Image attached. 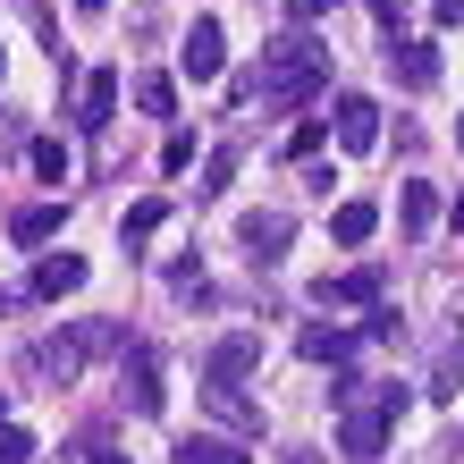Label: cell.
<instances>
[{"mask_svg": "<svg viewBox=\"0 0 464 464\" xmlns=\"http://www.w3.org/2000/svg\"><path fill=\"white\" fill-rule=\"evenodd\" d=\"M287 237H295L287 211H245V220H237V245H245L254 262H279V254H287Z\"/></svg>", "mask_w": 464, "mask_h": 464, "instance_id": "9c48e42d", "label": "cell"}, {"mask_svg": "<svg viewBox=\"0 0 464 464\" xmlns=\"http://www.w3.org/2000/svg\"><path fill=\"white\" fill-rule=\"evenodd\" d=\"M354 346H363V330H338V321H313V330L295 338V354H304V363H346Z\"/></svg>", "mask_w": 464, "mask_h": 464, "instance_id": "4fadbf2b", "label": "cell"}, {"mask_svg": "<svg viewBox=\"0 0 464 464\" xmlns=\"http://www.w3.org/2000/svg\"><path fill=\"white\" fill-rule=\"evenodd\" d=\"M34 178H43V186H60V178H68V144H51V135H34Z\"/></svg>", "mask_w": 464, "mask_h": 464, "instance_id": "7402d4cb", "label": "cell"}, {"mask_svg": "<svg viewBox=\"0 0 464 464\" xmlns=\"http://www.w3.org/2000/svg\"><path fill=\"white\" fill-rule=\"evenodd\" d=\"M330 237H338V245H372V237H380V203L346 195V203L330 211Z\"/></svg>", "mask_w": 464, "mask_h": 464, "instance_id": "e0dca14e", "label": "cell"}, {"mask_svg": "<svg viewBox=\"0 0 464 464\" xmlns=\"http://www.w3.org/2000/svg\"><path fill=\"white\" fill-rule=\"evenodd\" d=\"M430 17H440V25H464V0H430Z\"/></svg>", "mask_w": 464, "mask_h": 464, "instance_id": "83f0119b", "label": "cell"}, {"mask_svg": "<svg viewBox=\"0 0 464 464\" xmlns=\"http://www.w3.org/2000/svg\"><path fill=\"white\" fill-rule=\"evenodd\" d=\"M321 144H330V127H321V119H304V127H295V135H287V160H313Z\"/></svg>", "mask_w": 464, "mask_h": 464, "instance_id": "d4e9b609", "label": "cell"}, {"mask_svg": "<svg viewBox=\"0 0 464 464\" xmlns=\"http://www.w3.org/2000/svg\"><path fill=\"white\" fill-rule=\"evenodd\" d=\"M127 93H135V111H144V119H169V111H178V85H169L160 68H152V76H135Z\"/></svg>", "mask_w": 464, "mask_h": 464, "instance_id": "d6986e66", "label": "cell"}, {"mask_svg": "<svg viewBox=\"0 0 464 464\" xmlns=\"http://www.w3.org/2000/svg\"><path fill=\"white\" fill-rule=\"evenodd\" d=\"M397 228L414 237V245H422L430 228H440V186H422V178L405 186V195H397Z\"/></svg>", "mask_w": 464, "mask_h": 464, "instance_id": "2e32d148", "label": "cell"}, {"mask_svg": "<svg viewBox=\"0 0 464 464\" xmlns=\"http://www.w3.org/2000/svg\"><path fill=\"white\" fill-rule=\"evenodd\" d=\"M321 85H330V43H313V34H279V43L262 51L254 93L270 102V111H304Z\"/></svg>", "mask_w": 464, "mask_h": 464, "instance_id": "6da1fadb", "label": "cell"}, {"mask_svg": "<svg viewBox=\"0 0 464 464\" xmlns=\"http://www.w3.org/2000/svg\"><path fill=\"white\" fill-rule=\"evenodd\" d=\"M93 363V346H85V330H51V338H34L25 346V372L34 380H51V389H68L76 372Z\"/></svg>", "mask_w": 464, "mask_h": 464, "instance_id": "7a4b0ae2", "label": "cell"}, {"mask_svg": "<svg viewBox=\"0 0 464 464\" xmlns=\"http://www.w3.org/2000/svg\"><path fill=\"white\" fill-rule=\"evenodd\" d=\"M389 68L405 93H430L440 85V43H389Z\"/></svg>", "mask_w": 464, "mask_h": 464, "instance_id": "7c38bea8", "label": "cell"}, {"mask_svg": "<svg viewBox=\"0 0 464 464\" xmlns=\"http://www.w3.org/2000/svg\"><path fill=\"white\" fill-rule=\"evenodd\" d=\"M178 68L195 76V85H211V76L228 68V43H220V17H195V25H186V51H178Z\"/></svg>", "mask_w": 464, "mask_h": 464, "instance_id": "5b68a950", "label": "cell"}, {"mask_svg": "<svg viewBox=\"0 0 464 464\" xmlns=\"http://www.w3.org/2000/svg\"><path fill=\"white\" fill-rule=\"evenodd\" d=\"M111 119H119V68H93L85 76V102H76V127H85V135H111Z\"/></svg>", "mask_w": 464, "mask_h": 464, "instance_id": "30bf717a", "label": "cell"}, {"mask_svg": "<svg viewBox=\"0 0 464 464\" xmlns=\"http://www.w3.org/2000/svg\"><path fill=\"white\" fill-rule=\"evenodd\" d=\"M380 295H389V270H380V262H354V270H338V279L313 287V304H321V313H338V304H363V313H372Z\"/></svg>", "mask_w": 464, "mask_h": 464, "instance_id": "277c9868", "label": "cell"}, {"mask_svg": "<svg viewBox=\"0 0 464 464\" xmlns=\"http://www.w3.org/2000/svg\"><path fill=\"white\" fill-rule=\"evenodd\" d=\"M287 464H321V456H313V448H287Z\"/></svg>", "mask_w": 464, "mask_h": 464, "instance_id": "4dcf8cb0", "label": "cell"}, {"mask_svg": "<svg viewBox=\"0 0 464 464\" xmlns=\"http://www.w3.org/2000/svg\"><path fill=\"white\" fill-rule=\"evenodd\" d=\"M330 119H338V144H346V152H372V144H380V102H372V93H338Z\"/></svg>", "mask_w": 464, "mask_h": 464, "instance_id": "52a82bcc", "label": "cell"}, {"mask_svg": "<svg viewBox=\"0 0 464 464\" xmlns=\"http://www.w3.org/2000/svg\"><path fill=\"white\" fill-rule=\"evenodd\" d=\"M119 397L135 405V414H160V397H169V389H160V346L135 338V346L119 354Z\"/></svg>", "mask_w": 464, "mask_h": 464, "instance_id": "3957f363", "label": "cell"}, {"mask_svg": "<svg viewBox=\"0 0 464 464\" xmlns=\"http://www.w3.org/2000/svg\"><path fill=\"white\" fill-rule=\"evenodd\" d=\"M17 304H25V295H17V287H0V313H17Z\"/></svg>", "mask_w": 464, "mask_h": 464, "instance_id": "f546056e", "label": "cell"}, {"mask_svg": "<svg viewBox=\"0 0 464 464\" xmlns=\"http://www.w3.org/2000/svg\"><path fill=\"white\" fill-rule=\"evenodd\" d=\"M245 372H262V338H254V330H228L220 346L203 354V380H228V389H237Z\"/></svg>", "mask_w": 464, "mask_h": 464, "instance_id": "ba28073f", "label": "cell"}, {"mask_svg": "<svg viewBox=\"0 0 464 464\" xmlns=\"http://www.w3.org/2000/svg\"><path fill=\"white\" fill-rule=\"evenodd\" d=\"M0 464H34V430L25 422H0Z\"/></svg>", "mask_w": 464, "mask_h": 464, "instance_id": "603a6c76", "label": "cell"}, {"mask_svg": "<svg viewBox=\"0 0 464 464\" xmlns=\"http://www.w3.org/2000/svg\"><path fill=\"white\" fill-rule=\"evenodd\" d=\"M448 220H456V237H464V195H456V211H448Z\"/></svg>", "mask_w": 464, "mask_h": 464, "instance_id": "d6a6232c", "label": "cell"}, {"mask_svg": "<svg viewBox=\"0 0 464 464\" xmlns=\"http://www.w3.org/2000/svg\"><path fill=\"white\" fill-rule=\"evenodd\" d=\"M330 9H338V0H287V17H295V34H304L313 17H330Z\"/></svg>", "mask_w": 464, "mask_h": 464, "instance_id": "484cf974", "label": "cell"}, {"mask_svg": "<svg viewBox=\"0 0 464 464\" xmlns=\"http://www.w3.org/2000/svg\"><path fill=\"white\" fill-rule=\"evenodd\" d=\"M372 17H380V25H389V34H397V43H405V0H372Z\"/></svg>", "mask_w": 464, "mask_h": 464, "instance_id": "4316f807", "label": "cell"}, {"mask_svg": "<svg viewBox=\"0 0 464 464\" xmlns=\"http://www.w3.org/2000/svg\"><path fill=\"white\" fill-rule=\"evenodd\" d=\"M456 144H464V119H456Z\"/></svg>", "mask_w": 464, "mask_h": 464, "instance_id": "836d02e7", "label": "cell"}, {"mask_svg": "<svg viewBox=\"0 0 464 464\" xmlns=\"http://www.w3.org/2000/svg\"><path fill=\"white\" fill-rule=\"evenodd\" d=\"M160 220H169V203H160V195H144V203H135L127 220H119V237H127V245H144V237H160Z\"/></svg>", "mask_w": 464, "mask_h": 464, "instance_id": "ffe728a7", "label": "cell"}, {"mask_svg": "<svg viewBox=\"0 0 464 464\" xmlns=\"http://www.w3.org/2000/svg\"><path fill=\"white\" fill-rule=\"evenodd\" d=\"M169 456L178 464H245V440H228V430H186Z\"/></svg>", "mask_w": 464, "mask_h": 464, "instance_id": "9a60e30c", "label": "cell"}, {"mask_svg": "<svg viewBox=\"0 0 464 464\" xmlns=\"http://www.w3.org/2000/svg\"><path fill=\"white\" fill-rule=\"evenodd\" d=\"M85 464H127V456L119 448H85Z\"/></svg>", "mask_w": 464, "mask_h": 464, "instance_id": "f1b7e54d", "label": "cell"}, {"mask_svg": "<svg viewBox=\"0 0 464 464\" xmlns=\"http://www.w3.org/2000/svg\"><path fill=\"white\" fill-rule=\"evenodd\" d=\"M0 68H9V51H0Z\"/></svg>", "mask_w": 464, "mask_h": 464, "instance_id": "e575fe53", "label": "cell"}, {"mask_svg": "<svg viewBox=\"0 0 464 464\" xmlns=\"http://www.w3.org/2000/svg\"><path fill=\"white\" fill-rule=\"evenodd\" d=\"M60 220H68V203H17L9 211V245H51Z\"/></svg>", "mask_w": 464, "mask_h": 464, "instance_id": "5bb4252c", "label": "cell"}, {"mask_svg": "<svg viewBox=\"0 0 464 464\" xmlns=\"http://www.w3.org/2000/svg\"><path fill=\"white\" fill-rule=\"evenodd\" d=\"M203 405H211V414L228 422V440H245V448L262 440V405L245 397V389H228V380H203Z\"/></svg>", "mask_w": 464, "mask_h": 464, "instance_id": "8992f818", "label": "cell"}, {"mask_svg": "<svg viewBox=\"0 0 464 464\" xmlns=\"http://www.w3.org/2000/svg\"><path fill=\"white\" fill-rule=\"evenodd\" d=\"M85 287V254H43L34 279H25V295H43V304H60V295Z\"/></svg>", "mask_w": 464, "mask_h": 464, "instance_id": "8fae6325", "label": "cell"}, {"mask_svg": "<svg viewBox=\"0 0 464 464\" xmlns=\"http://www.w3.org/2000/svg\"><path fill=\"white\" fill-rule=\"evenodd\" d=\"M160 169H169V178H178V169H195V135H186V127H169V144H160Z\"/></svg>", "mask_w": 464, "mask_h": 464, "instance_id": "cb8c5ba5", "label": "cell"}, {"mask_svg": "<svg viewBox=\"0 0 464 464\" xmlns=\"http://www.w3.org/2000/svg\"><path fill=\"white\" fill-rule=\"evenodd\" d=\"M456 389H464V338L440 346V363H430V389H422V397H440V405H448Z\"/></svg>", "mask_w": 464, "mask_h": 464, "instance_id": "ac0fdd59", "label": "cell"}, {"mask_svg": "<svg viewBox=\"0 0 464 464\" xmlns=\"http://www.w3.org/2000/svg\"><path fill=\"white\" fill-rule=\"evenodd\" d=\"M228 178H237V144H220V152L203 160V186H195V195H228Z\"/></svg>", "mask_w": 464, "mask_h": 464, "instance_id": "44dd1931", "label": "cell"}, {"mask_svg": "<svg viewBox=\"0 0 464 464\" xmlns=\"http://www.w3.org/2000/svg\"><path fill=\"white\" fill-rule=\"evenodd\" d=\"M76 9H85V17H102V9H111V0H76Z\"/></svg>", "mask_w": 464, "mask_h": 464, "instance_id": "1f68e13d", "label": "cell"}]
</instances>
